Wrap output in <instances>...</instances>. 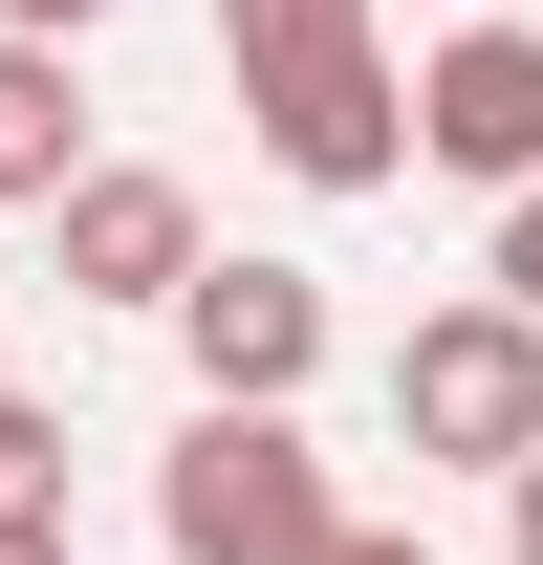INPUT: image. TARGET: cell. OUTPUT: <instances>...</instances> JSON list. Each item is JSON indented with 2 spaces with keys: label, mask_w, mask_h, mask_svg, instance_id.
<instances>
[{
  "label": "cell",
  "mask_w": 543,
  "mask_h": 565,
  "mask_svg": "<svg viewBox=\"0 0 543 565\" xmlns=\"http://www.w3.org/2000/svg\"><path fill=\"white\" fill-rule=\"evenodd\" d=\"M152 522H174V565H327L348 544L305 414H239V392H196V435L152 457Z\"/></svg>",
  "instance_id": "cell-1"
},
{
  "label": "cell",
  "mask_w": 543,
  "mask_h": 565,
  "mask_svg": "<svg viewBox=\"0 0 543 565\" xmlns=\"http://www.w3.org/2000/svg\"><path fill=\"white\" fill-rule=\"evenodd\" d=\"M392 435L413 457H457V479H522L543 457V305H435V327H392Z\"/></svg>",
  "instance_id": "cell-2"
},
{
  "label": "cell",
  "mask_w": 543,
  "mask_h": 565,
  "mask_svg": "<svg viewBox=\"0 0 543 565\" xmlns=\"http://www.w3.org/2000/svg\"><path fill=\"white\" fill-rule=\"evenodd\" d=\"M239 109H262V152L305 174V196H392L413 174V66L348 22V44H283V66H239Z\"/></svg>",
  "instance_id": "cell-3"
},
{
  "label": "cell",
  "mask_w": 543,
  "mask_h": 565,
  "mask_svg": "<svg viewBox=\"0 0 543 565\" xmlns=\"http://www.w3.org/2000/svg\"><path fill=\"white\" fill-rule=\"evenodd\" d=\"M413 152H435V174H478V196H522V174H543V22H500V0H478L457 44L413 66Z\"/></svg>",
  "instance_id": "cell-4"
},
{
  "label": "cell",
  "mask_w": 543,
  "mask_h": 565,
  "mask_svg": "<svg viewBox=\"0 0 543 565\" xmlns=\"http://www.w3.org/2000/svg\"><path fill=\"white\" fill-rule=\"evenodd\" d=\"M174 349H196V392H239V414H305L327 282H305V262H196V282H174Z\"/></svg>",
  "instance_id": "cell-5"
},
{
  "label": "cell",
  "mask_w": 543,
  "mask_h": 565,
  "mask_svg": "<svg viewBox=\"0 0 543 565\" xmlns=\"http://www.w3.org/2000/svg\"><path fill=\"white\" fill-rule=\"evenodd\" d=\"M44 239H66V305H174V282L217 262V239H196V196H174L152 152H87L66 196H44Z\"/></svg>",
  "instance_id": "cell-6"
},
{
  "label": "cell",
  "mask_w": 543,
  "mask_h": 565,
  "mask_svg": "<svg viewBox=\"0 0 543 565\" xmlns=\"http://www.w3.org/2000/svg\"><path fill=\"white\" fill-rule=\"evenodd\" d=\"M87 174V87H66V44H44V22H0V196L44 217Z\"/></svg>",
  "instance_id": "cell-7"
},
{
  "label": "cell",
  "mask_w": 543,
  "mask_h": 565,
  "mask_svg": "<svg viewBox=\"0 0 543 565\" xmlns=\"http://www.w3.org/2000/svg\"><path fill=\"white\" fill-rule=\"evenodd\" d=\"M22 522H66V414H44V392H0V544H22Z\"/></svg>",
  "instance_id": "cell-8"
},
{
  "label": "cell",
  "mask_w": 543,
  "mask_h": 565,
  "mask_svg": "<svg viewBox=\"0 0 543 565\" xmlns=\"http://www.w3.org/2000/svg\"><path fill=\"white\" fill-rule=\"evenodd\" d=\"M348 22H370V0H217V44H239V66H283V44H348Z\"/></svg>",
  "instance_id": "cell-9"
},
{
  "label": "cell",
  "mask_w": 543,
  "mask_h": 565,
  "mask_svg": "<svg viewBox=\"0 0 543 565\" xmlns=\"http://www.w3.org/2000/svg\"><path fill=\"white\" fill-rule=\"evenodd\" d=\"M478 282H500V305H543V174L500 196V262H478Z\"/></svg>",
  "instance_id": "cell-10"
},
{
  "label": "cell",
  "mask_w": 543,
  "mask_h": 565,
  "mask_svg": "<svg viewBox=\"0 0 543 565\" xmlns=\"http://www.w3.org/2000/svg\"><path fill=\"white\" fill-rule=\"evenodd\" d=\"M327 565H435V544H413V522H348V544H327Z\"/></svg>",
  "instance_id": "cell-11"
},
{
  "label": "cell",
  "mask_w": 543,
  "mask_h": 565,
  "mask_svg": "<svg viewBox=\"0 0 543 565\" xmlns=\"http://www.w3.org/2000/svg\"><path fill=\"white\" fill-rule=\"evenodd\" d=\"M0 22H44V44H87V22H109V0H0Z\"/></svg>",
  "instance_id": "cell-12"
},
{
  "label": "cell",
  "mask_w": 543,
  "mask_h": 565,
  "mask_svg": "<svg viewBox=\"0 0 543 565\" xmlns=\"http://www.w3.org/2000/svg\"><path fill=\"white\" fill-rule=\"evenodd\" d=\"M500 522H522V565H543V457H522V479H500Z\"/></svg>",
  "instance_id": "cell-13"
},
{
  "label": "cell",
  "mask_w": 543,
  "mask_h": 565,
  "mask_svg": "<svg viewBox=\"0 0 543 565\" xmlns=\"http://www.w3.org/2000/svg\"><path fill=\"white\" fill-rule=\"evenodd\" d=\"M0 565H66V522H22V544H0Z\"/></svg>",
  "instance_id": "cell-14"
}]
</instances>
